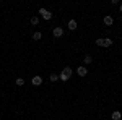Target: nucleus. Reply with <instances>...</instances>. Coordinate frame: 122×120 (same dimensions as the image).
Instances as JSON below:
<instances>
[{
  "label": "nucleus",
  "mask_w": 122,
  "mask_h": 120,
  "mask_svg": "<svg viewBox=\"0 0 122 120\" xmlns=\"http://www.w3.org/2000/svg\"><path fill=\"white\" fill-rule=\"evenodd\" d=\"M72 75H73V70H72L70 67H65V68L62 70V73L59 75V80H60V81H68V78H70Z\"/></svg>",
  "instance_id": "1"
},
{
  "label": "nucleus",
  "mask_w": 122,
  "mask_h": 120,
  "mask_svg": "<svg viewBox=\"0 0 122 120\" xmlns=\"http://www.w3.org/2000/svg\"><path fill=\"white\" fill-rule=\"evenodd\" d=\"M96 46L111 47V46H112V39H109V37H103V39H96Z\"/></svg>",
  "instance_id": "2"
},
{
  "label": "nucleus",
  "mask_w": 122,
  "mask_h": 120,
  "mask_svg": "<svg viewBox=\"0 0 122 120\" xmlns=\"http://www.w3.org/2000/svg\"><path fill=\"white\" fill-rule=\"evenodd\" d=\"M39 15L42 16V19H46V21L52 19V13H51L49 10H46V8H39Z\"/></svg>",
  "instance_id": "3"
},
{
  "label": "nucleus",
  "mask_w": 122,
  "mask_h": 120,
  "mask_svg": "<svg viewBox=\"0 0 122 120\" xmlns=\"http://www.w3.org/2000/svg\"><path fill=\"white\" fill-rule=\"evenodd\" d=\"M52 34H54V37H62L64 36V29L60 28V26H56L54 31H52Z\"/></svg>",
  "instance_id": "4"
},
{
  "label": "nucleus",
  "mask_w": 122,
  "mask_h": 120,
  "mask_svg": "<svg viewBox=\"0 0 122 120\" xmlns=\"http://www.w3.org/2000/svg\"><path fill=\"white\" fill-rule=\"evenodd\" d=\"M31 83L34 84V86H41V84H42V78L36 75V76H33V78H31Z\"/></svg>",
  "instance_id": "5"
},
{
  "label": "nucleus",
  "mask_w": 122,
  "mask_h": 120,
  "mask_svg": "<svg viewBox=\"0 0 122 120\" xmlns=\"http://www.w3.org/2000/svg\"><path fill=\"white\" fill-rule=\"evenodd\" d=\"M76 73H78V76H86V73H88V70H86V67H85V65H81V67H78Z\"/></svg>",
  "instance_id": "6"
},
{
  "label": "nucleus",
  "mask_w": 122,
  "mask_h": 120,
  "mask_svg": "<svg viewBox=\"0 0 122 120\" xmlns=\"http://www.w3.org/2000/svg\"><path fill=\"white\" fill-rule=\"evenodd\" d=\"M104 24H106V26H112V23H114V18L112 16H111V15H107V16H104Z\"/></svg>",
  "instance_id": "7"
},
{
  "label": "nucleus",
  "mask_w": 122,
  "mask_h": 120,
  "mask_svg": "<svg viewBox=\"0 0 122 120\" xmlns=\"http://www.w3.org/2000/svg\"><path fill=\"white\" fill-rule=\"evenodd\" d=\"M67 26H68V29L75 31V29H76V21H75V19H70V21L67 23Z\"/></svg>",
  "instance_id": "8"
},
{
  "label": "nucleus",
  "mask_w": 122,
  "mask_h": 120,
  "mask_svg": "<svg viewBox=\"0 0 122 120\" xmlns=\"http://www.w3.org/2000/svg\"><path fill=\"white\" fill-rule=\"evenodd\" d=\"M91 62H93V57H91V55H85V58H83V63L85 65H90Z\"/></svg>",
  "instance_id": "9"
},
{
  "label": "nucleus",
  "mask_w": 122,
  "mask_h": 120,
  "mask_svg": "<svg viewBox=\"0 0 122 120\" xmlns=\"http://www.w3.org/2000/svg\"><path fill=\"white\" fill-rule=\"evenodd\" d=\"M49 80H51L52 83H56V81H59V75H57V73H52L51 76H49Z\"/></svg>",
  "instance_id": "10"
},
{
  "label": "nucleus",
  "mask_w": 122,
  "mask_h": 120,
  "mask_svg": "<svg viewBox=\"0 0 122 120\" xmlns=\"http://www.w3.org/2000/svg\"><path fill=\"white\" fill-rule=\"evenodd\" d=\"M112 120H121V112L119 110L112 112Z\"/></svg>",
  "instance_id": "11"
},
{
  "label": "nucleus",
  "mask_w": 122,
  "mask_h": 120,
  "mask_svg": "<svg viewBox=\"0 0 122 120\" xmlns=\"http://www.w3.org/2000/svg\"><path fill=\"white\" fill-rule=\"evenodd\" d=\"M41 37H42V34H41V33H39V31H36V33H34V34H33V39H34V41H39V39H41Z\"/></svg>",
  "instance_id": "12"
},
{
  "label": "nucleus",
  "mask_w": 122,
  "mask_h": 120,
  "mask_svg": "<svg viewBox=\"0 0 122 120\" xmlns=\"http://www.w3.org/2000/svg\"><path fill=\"white\" fill-rule=\"evenodd\" d=\"M38 23H39V18H38V16H33V18H31V24H34V26H36Z\"/></svg>",
  "instance_id": "13"
},
{
  "label": "nucleus",
  "mask_w": 122,
  "mask_h": 120,
  "mask_svg": "<svg viewBox=\"0 0 122 120\" xmlns=\"http://www.w3.org/2000/svg\"><path fill=\"white\" fill-rule=\"evenodd\" d=\"M15 83L18 84V86H23V84H25V80H23V78H16V81H15Z\"/></svg>",
  "instance_id": "14"
}]
</instances>
